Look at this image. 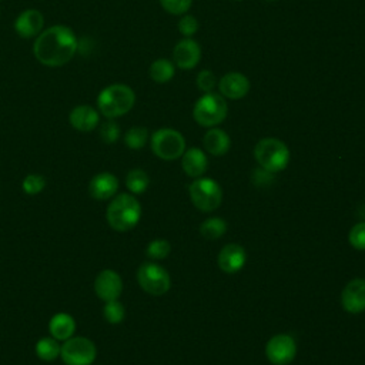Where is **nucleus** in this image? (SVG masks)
<instances>
[{"mask_svg": "<svg viewBox=\"0 0 365 365\" xmlns=\"http://www.w3.org/2000/svg\"><path fill=\"white\" fill-rule=\"evenodd\" d=\"M198 20L192 14H182V17L178 21V30L184 37H192L198 31Z\"/></svg>", "mask_w": 365, "mask_h": 365, "instance_id": "72a5a7b5", "label": "nucleus"}, {"mask_svg": "<svg viewBox=\"0 0 365 365\" xmlns=\"http://www.w3.org/2000/svg\"><path fill=\"white\" fill-rule=\"evenodd\" d=\"M0 1H1V0H0Z\"/></svg>", "mask_w": 365, "mask_h": 365, "instance_id": "e433bc0d", "label": "nucleus"}, {"mask_svg": "<svg viewBox=\"0 0 365 365\" xmlns=\"http://www.w3.org/2000/svg\"><path fill=\"white\" fill-rule=\"evenodd\" d=\"M175 74V66L167 58H157L150 66V77L158 84L168 83Z\"/></svg>", "mask_w": 365, "mask_h": 365, "instance_id": "4be33fe9", "label": "nucleus"}, {"mask_svg": "<svg viewBox=\"0 0 365 365\" xmlns=\"http://www.w3.org/2000/svg\"><path fill=\"white\" fill-rule=\"evenodd\" d=\"M137 281L140 287L151 295H163L171 287L168 271L155 262L141 264L137 271Z\"/></svg>", "mask_w": 365, "mask_h": 365, "instance_id": "1a4fd4ad", "label": "nucleus"}, {"mask_svg": "<svg viewBox=\"0 0 365 365\" xmlns=\"http://www.w3.org/2000/svg\"><path fill=\"white\" fill-rule=\"evenodd\" d=\"M349 244L359 251H365V222L355 224L348 234Z\"/></svg>", "mask_w": 365, "mask_h": 365, "instance_id": "473e14b6", "label": "nucleus"}, {"mask_svg": "<svg viewBox=\"0 0 365 365\" xmlns=\"http://www.w3.org/2000/svg\"><path fill=\"white\" fill-rule=\"evenodd\" d=\"M43 27H44V16L37 9L23 10L14 21V30L23 38L37 37L43 31Z\"/></svg>", "mask_w": 365, "mask_h": 365, "instance_id": "2eb2a0df", "label": "nucleus"}, {"mask_svg": "<svg viewBox=\"0 0 365 365\" xmlns=\"http://www.w3.org/2000/svg\"><path fill=\"white\" fill-rule=\"evenodd\" d=\"M171 251V245L167 240H161V238H157V240H153L148 245H147V255L148 258L154 259V261H158V259H164L168 257Z\"/></svg>", "mask_w": 365, "mask_h": 365, "instance_id": "cd10ccee", "label": "nucleus"}, {"mask_svg": "<svg viewBox=\"0 0 365 365\" xmlns=\"http://www.w3.org/2000/svg\"><path fill=\"white\" fill-rule=\"evenodd\" d=\"M60 341H57L53 336H43L37 341L36 344V354L41 361L46 362H51L54 361L57 356H60V351H61V345L58 344Z\"/></svg>", "mask_w": 365, "mask_h": 365, "instance_id": "5701e85b", "label": "nucleus"}, {"mask_svg": "<svg viewBox=\"0 0 365 365\" xmlns=\"http://www.w3.org/2000/svg\"><path fill=\"white\" fill-rule=\"evenodd\" d=\"M118 190V180L111 173H98L88 182V192L94 200H110Z\"/></svg>", "mask_w": 365, "mask_h": 365, "instance_id": "f3484780", "label": "nucleus"}, {"mask_svg": "<svg viewBox=\"0 0 365 365\" xmlns=\"http://www.w3.org/2000/svg\"><path fill=\"white\" fill-rule=\"evenodd\" d=\"M48 329L53 338L57 341H66L76 332V321L67 312H57L48 322Z\"/></svg>", "mask_w": 365, "mask_h": 365, "instance_id": "412c9836", "label": "nucleus"}, {"mask_svg": "<svg viewBox=\"0 0 365 365\" xmlns=\"http://www.w3.org/2000/svg\"><path fill=\"white\" fill-rule=\"evenodd\" d=\"M245 261L247 252L238 244H227L218 254V267L227 274L238 272L244 267Z\"/></svg>", "mask_w": 365, "mask_h": 365, "instance_id": "a211bd4d", "label": "nucleus"}, {"mask_svg": "<svg viewBox=\"0 0 365 365\" xmlns=\"http://www.w3.org/2000/svg\"><path fill=\"white\" fill-rule=\"evenodd\" d=\"M297 355L295 339L288 334L271 336L265 345V356L274 365H288Z\"/></svg>", "mask_w": 365, "mask_h": 365, "instance_id": "9d476101", "label": "nucleus"}, {"mask_svg": "<svg viewBox=\"0 0 365 365\" xmlns=\"http://www.w3.org/2000/svg\"><path fill=\"white\" fill-rule=\"evenodd\" d=\"M254 157L261 168L274 174L287 168L291 154L284 141L274 137H265L255 144Z\"/></svg>", "mask_w": 365, "mask_h": 365, "instance_id": "20e7f679", "label": "nucleus"}, {"mask_svg": "<svg viewBox=\"0 0 365 365\" xmlns=\"http://www.w3.org/2000/svg\"><path fill=\"white\" fill-rule=\"evenodd\" d=\"M148 131L145 127H131L124 135V143L131 150H140L147 144Z\"/></svg>", "mask_w": 365, "mask_h": 365, "instance_id": "a878e982", "label": "nucleus"}, {"mask_svg": "<svg viewBox=\"0 0 365 365\" xmlns=\"http://www.w3.org/2000/svg\"><path fill=\"white\" fill-rule=\"evenodd\" d=\"M225 231H227V222L220 217L207 218L200 225V234L207 240H218L225 234Z\"/></svg>", "mask_w": 365, "mask_h": 365, "instance_id": "393cba45", "label": "nucleus"}, {"mask_svg": "<svg viewBox=\"0 0 365 365\" xmlns=\"http://www.w3.org/2000/svg\"><path fill=\"white\" fill-rule=\"evenodd\" d=\"M202 143H204L207 153H210L211 155H215V157H221V155L227 154L231 147L230 135L224 130L217 128V127H211L205 133Z\"/></svg>", "mask_w": 365, "mask_h": 365, "instance_id": "aec40b11", "label": "nucleus"}, {"mask_svg": "<svg viewBox=\"0 0 365 365\" xmlns=\"http://www.w3.org/2000/svg\"><path fill=\"white\" fill-rule=\"evenodd\" d=\"M98 134L106 144H113L120 138V127L114 120H108L100 125Z\"/></svg>", "mask_w": 365, "mask_h": 365, "instance_id": "c756f323", "label": "nucleus"}, {"mask_svg": "<svg viewBox=\"0 0 365 365\" xmlns=\"http://www.w3.org/2000/svg\"><path fill=\"white\" fill-rule=\"evenodd\" d=\"M192 204L202 212L217 210L222 202V190L212 178H195L188 187Z\"/></svg>", "mask_w": 365, "mask_h": 365, "instance_id": "0eeeda50", "label": "nucleus"}, {"mask_svg": "<svg viewBox=\"0 0 365 365\" xmlns=\"http://www.w3.org/2000/svg\"><path fill=\"white\" fill-rule=\"evenodd\" d=\"M235 1H241V0H235Z\"/></svg>", "mask_w": 365, "mask_h": 365, "instance_id": "c9c22d12", "label": "nucleus"}, {"mask_svg": "<svg viewBox=\"0 0 365 365\" xmlns=\"http://www.w3.org/2000/svg\"><path fill=\"white\" fill-rule=\"evenodd\" d=\"M78 50V38L74 31L64 24L50 26L34 40L33 53L38 63L47 67L67 64Z\"/></svg>", "mask_w": 365, "mask_h": 365, "instance_id": "f257e3e1", "label": "nucleus"}, {"mask_svg": "<svg viewBox=\"0 0 365 365\" xmlns=\"http://www.w3.org/2000/svg\"><path fill=\"white\" fill-rule=\"evenodd\" d=\"M228 113L225 98L220 93H204L194 104L192 117L194 120L207 128L221 124Z\"/></svg>", "mask_w": 365, "mask_h": 365, "instance_id": "39448f33", "label": "nucleus"}, {"mask_svg": "<svg viewBox=\"0 0 365 365\" xmlns=\"http://www.w3.org/2000/svg\"><path fill=\"white\" fill-rule=\"evenodd\" d=\"M108 225L120 232L134 228L141 218V205L138 200L131 194H118L107 207Z\"/></svg>", "mask_w": 365, "mask_h": 365, "instance_id": "7ed1b4c3", "label": "nucleus"}, {"mask_svg": "<svg viewBox=\"0 0 365 365\" xmlns=\"http://www.w3.org/2000/svg\"><path fill=\"white\" fill-rule=\"evenodd\" d=\"M60 356L66 365H91L97 356V349L91 339L73 335L63 341Z\"/></svg>", "mask_w": 365, "mask_h": 365, "instance_id": "6e6552de", "label": "nucleus"}, {"mask_svg": "<svg viewBox=\"0 0 365 365\" xmlns=\"http://www.w3.org/2000/svg\"><path fill=\"white\" fill-rule=\"evenodd\" d=\"M94 291L104 302L118 299L123 292V279L114 269H103L94 279Z\"/></svg>", "mask_w": 365, "mask_h": 365, "instance_id": "9b49d317", "label": "nucleus"}, {"mask_svg": "<svg viewBox=\"0 0 365 365\" xmlns=\"http://www.w3.org/2000/svg\"><path fill=\"white\" fill-rule=\"evenodd\" d=\"M192 0H160L161 7L174 16H182L185 14L191 7Z\"/></svg>", "mask_w": 365, "mask_h": 365, "instance_id": "7c9ffc66", "label": "nucleus"}, {"mask_svg": "<svg viewBox=\"0 0 365 365\" xmlns=\"http://www.w3.org/2000/svg\"><path fill=\"white\" fill-rule=\"evenodd\" d=\"M153 153L165 161H173L181 157L185 151V140L182 134L174 128H158L150 138Z\"/></svg>", "mask_w": 365, "mask_h": 365, "instance_id": "423d86ee", "label": "nucleus"}, {"mask_svg": "<svg viewBox=\"0 0 365 365\" xmlns=\"http://www.w3.org/2000/svg\"><path fill=\"white\" fill-rule=\"evenodd\" d=\"M267 1H275V0H267Z\"/></svg>", "mask_w": 365, "mask_h": 365, "instance_id": "f704fd0d", "label": "nucleus"}, {"mask_svg": "<svg viewBox=\"0 0 365 365\" xmlns=\"http://www.w3.org/2000/svg\"><path fill=\"white\" fill-rule=\"evenodd\" d=\"M195 84L197 87L204 91V93H211L217 84H218V80L215 77V74L211 71V70H201L198 74H197V80H195Z\"/></svg>", "mask_w": 365, "mask_h": 365, "instance_id": "2f4dec72", "label": "nucleus"}, {"mask_svg": "<svg viewBox=\"0 0 365 365\" xmlns=\"http://www.w3.org/2000/svg\"><path fill=\"white\" fill-rule=\"evenodd\" d=\"M341 304L349 314H359L365 311V279H351L341 292Z\"/></svg>", "mask_w": 365, "mask_h": 365, "instance_id": "ddd939ff", "label": "nucleus"}, {"mask_svg": "<svg viewBox=\"0 0 365 365\" xmlns=\"http://www.w3.org/2000/svg\"><path fill=\"white\" fill-rule=\"evenodd\" d=\"M68 121L74 130L88 133L98 125L100 111L88 104H80L70 111Z\"/></svg>", "mask_w": 365, "mask_h": 365, "instance_id": "dca6fc26", "label": "nucleus"}, {"mask_svg": "<svg viewBox=\"0 0 365 365\" xmlns=\"http://www.w3.org/2000/svg\"><path fill=\"white\" fill-rule=\"evenodd\" d=\"M103 315L107 322L110 324H120L125 317L124 305L118 299L107 301L103 308Z\"/></svg>", "mask_w": 365, "mask_h": 365, "instance_id": "bb28decb", "label": "nucleus"}, {"mask_svg": "<svg viewBox=\"0 0 365 365\" xmlns=\"http://www.w3.org/2000/svg\"><path fill=\"white\" fill-rule=\"evenodd\" d=\"M217 88L224 98L240 100L250 91V80L242 73L230 71L218 80Z\"/></svg>", "mask_w": 365, "mask_h": 365, "instance_id": "4468645a", "label": "nucleus"}, {"mask_svg": "<svg viewBox=\"0 0 365 365\" xmlns=\"http://www.w3.org/2000/svg\"><path fill=\"white\" fill-rule=\"evenodd\" d=\"M135 103L134 90L121 83L110 84L104 87L97 96V108L100 114L108 120H114L127 114Z\"/></svg>", "mask_w": 365, "mask_h": 365, "instance_id": "f03ea898", "label": "nucleus"}, {"mask_svg": "<svg viewBox=\"0 0 365 365\" xmlns=\"http://www.w3.org/2000/svg\"><path fill=\"white\" fill-rule=\"evenodd\" d=\"M44 185H46V180L40 174H29V175H26V178L21 182L23 191L29 195H36V194L41 192Z\"/></svg>", "mask_w": 365, "mask_h": 365, "instance_id": "c85d7f7f", "label": "nucleus"}, {"mask_svg": "<svg viewBox=\"0 0 365 365\" xmlns=\"http://www.w3.org/2000/svg\"><path fill=\"white\" fill-rule=\"evenodd\" d=\"M181 165L184 173L191 178H200L208 167V158L205 153L197 147H191L181 155Z\"/></svg>", "mask_w": 365, "mask_h": 365, "instance_id": "6ab92c4d", "label": "nucleus"}, {"mask_svg": "<svg viewBox=\"0 0 365 365\" xmlns=\"http://www.w3.org/2000/svg\"><path fill=\"white\" fill-rule=\"evenodd\" d=\"M150 184L148 174L141 168H133L125 177V185L131 194H143Z\"/></svg>", "mask_w": 365, "mask_h": 365, "instance_id": "b1692460", "label": "nucleus"}, {"mask_svg": "<svg viewBox=\"0 0 365 365\" xmlns=\"http://www.w3.org/2000/svg\"><path fill=\"white\" fill-rule=\"evenodd\" d=\"M173 60H174L175 66L181 70L194 68L201 60L200 44L191 37H184L174 46Z\"/></svg>", "mask_w": 365, "mask_h": 365, "instance_id": "f8f14e48", "label": "nucleus"}]
</instances>
